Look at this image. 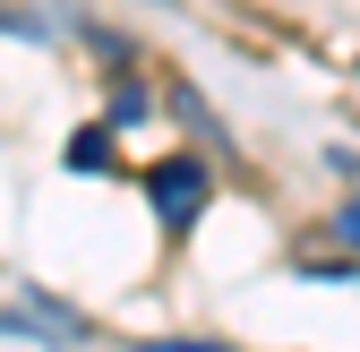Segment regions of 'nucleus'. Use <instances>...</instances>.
I'll list each match as a JSON object with an SVG mask.
<instances>
[{"label":"nucleus","mask_w":360,"mask_h":352,"mask_svg":"<svg viewBox=\"0 0 360 352\" xmlns=\"http://www.w3.org/2000/svg\"><path fill=\"white\" fill-rule=\"evenodd\" d=\"M343 232H352V241H360V198H352V206H343Z\"/></svg>","instance_id":"2"},{"label":"nucleus","mask_w":360,"mask_h":352,"mask_svg":"<svg viewBox=\"0 0 360 352\" xmlns=\"http://www.w3.org/2000/svg\"><path fill=\"white\" fill-rule=\"evenodd\" d=\"M155 198H163V224H189V206H206V172L198 163H163L155 172Z\"/></svg>","instance_id":"1"}]
</instances>
